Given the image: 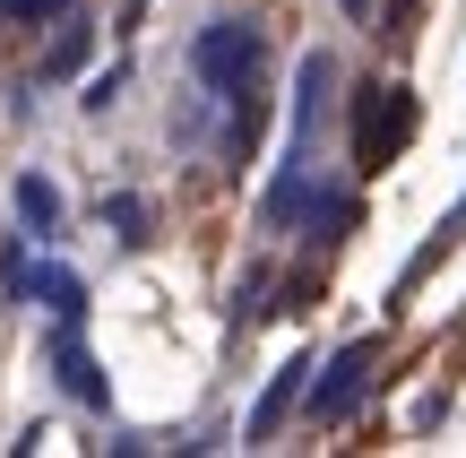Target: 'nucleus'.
<instances>
[{"instance_id": "f257e3e1", "label": "nucleus", "mask_w": 466, "mask_h": 458, "mask_svg": "<svg viewBox=\"0 0 466 458\" xmlns=\"http://www.w3.org/2000/svg\"><path fill=\"white\" fill-rule=\"evenodd\" d=\"M259 26L250 17H208L199 35H190V78L208 87L217 104H242L250 87H259Z\"/></svg>"}, {"instance_id": "f03ea898", "label": "nucleus", "mask_w": 466, "mask_h": 458, "mask_svg": "<svg viewBox=\"0 0 466 458\" xmlns=\"http://www.w3.org/2000/svg\"><path fill=\"white\" fill-rule=\"evenodd\" d=\"M371 355H380V346L354 338V346H337V355L311 372V415H319V424H346V415L363 407V372H371Z\"/></svg>"}, {"instance_id": "7ed1b4c3", "label": "nucleus", "mask_w": 466, "mask_h": 458, "mask_svg": "<svg viewBox=\"0 0 466 458\" xmlns=\"http://www.w3.org/2000/svg\"><path fill=\"white\" fill-rule=\"evenodd\" d=\"M406 130H415V96H406V87H363V121H354V156H363V165H389Z\"/></svg>"}, {"instance_id": "20e7f679", "label": "nucleus", "mask_w": 466, "mask_h": 458, "mask_svg": "<svg viewBox=\"0 0 466 458\" xmlns=\"http://www.w3.org/2000/svg\"><path fill=\"white\" fill-rule=\"evenodd\" d=\"M78 329H86V321H61V329H52V381H61V390L78 398L86 415H104V407H113V390H104V363L86 355Z\"/></svg>"}, {"instance_id": "39448f33", "label": "nucleus", "mask_w": 466, "mask_h": 458, "mask_svg": "<svg viewBox=\"0 0 466 458\" xmlns=\"http://www.w3.org/2000/svg\"><path fill=\"white\" fill-rule=\"evenodd\" d=\"M311 372H319L311 355H294V363H285V372H277V381H268V390H259V407H250V424H242V442H268V433H277V415L294 407L302 390H311Z\"/></svg>"}, {"instance_id": "423d86ee", "label": "nucleus", "mask_w": 466, "mask_h": 458, "mask_svg": "<svg viewBox=\"0 0 466 458\" xmlns=\"http://www.w3.org/2000/svg\"><path fill=\"white\" fill-rule=\"evenodd\" d=\"M35 303H44L52 321H86V286L69 269H35Z\"/></svg>"}, {"instance_id": "0eeeda50", "label": "nucleus", "mask_w": 466, "mask_h": 458, "mask_svg": "<svg viewBox=\"0 0 466 458\" xmlns=\"http://www.w3.org/2000/svg\"><path fill=\"white\" fill-rule=\"evenodd\" d=\"M17 217H26V234H52V225H61V190H52L44 173H26V182H17Z\"/></svg>"}, {"instance_id": "6e6552de", "label": "nucleus", "mask_w": 466, "mask_h": 458, "mask_svg": "<svg viewBox=\"0 0 466 458\" xmlns=\"http://www.w3.org/2000/svg\"><path fill=\"white\" fill-rule=\"evenodd\" d=\"M78 61H86V35H61V44H52V61H44V69H52V78H69V69H78Z\"/></svg>"}, {"instance_id": "1a4fd4ad", "label": "nucleus", "mask_w": 466, "mask_h": 458, "mask_svg": "<svg viewBox=\"0 0 466 458\" xmlns=\"http://www.w3.org/2000/svg\"><path fill=\"white\" fill-rule=\"evenodd\" d=\"M69 0H0V17H61Z\"/></svg>"}, {"instance_id": "9d476101", "label": "nucleus", "mask_w": 466, "mask_h": 458, "mask_svg": "<svg viewBox=\"0 0 466 458\" xmlns=\"http://www.w3.org/2000/svg\"><path fill=\"white\" fill-rule=\"evenodd\" d=\"M104 225H130V234H138V225H147V208H138V199H104Z\"/></svg>"}, {"instance_id": "9b49d317", "label": "nucleus", "mask_w": 466, "mask_h": 458, "mask_svg": "<svg viewBox=\"0 0 466 458\" xmlns=\"http://www.w3.org/2000/svg\"><path fill=\"white\" fill-rule=\"evenodd\" d=\"M346 9H354V17H371V9H380V0H346Z\"/></svg>"}]
</instances>
